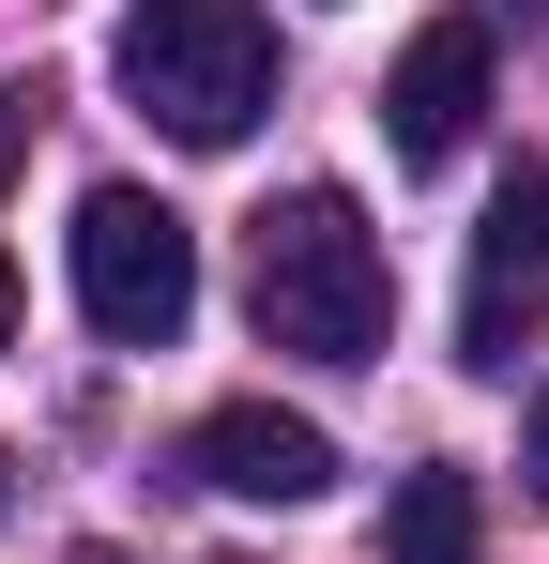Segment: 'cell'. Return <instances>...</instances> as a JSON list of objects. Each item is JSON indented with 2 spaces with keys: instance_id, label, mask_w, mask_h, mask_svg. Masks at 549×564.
I'll return each instance as SVG.
<instances>
[{
  "instance_id": "obj_1",
  "label": "cell",
  "mask_w": 549,
  "mask_h": 564,
  "mask_svg": "<svg viewBox=\"0 0 549 564\" xmlns=\"http://www.w3.org/2000/svg\"><path fill=\"white\" fill-rule=\"evenodd\" d=\"M245 321H260V351H305V367H366L381 351L397 275H381V229H366L352 184H290L245 229Z\"/></svg>"
},
{
  "instance_id": "obj_2",
  "label": "cell",
  "mask_w": 549,
  "mask_h": 564,
  "mask_svg": "<svg viewBox=\"0 0 549 564\" xmlns=\"http://www.w3.org/2000/svg\"><path fill=\"white\" fill-rule=\"evenodd\" d=\"M107 77H122V107L153 138L229 153V138H260V107H274V15L260 0H122Z\"/></svg>"
},
{
  "instance_id": "obj_3",
  "label": "cell",
  "mask_w": 549,
  "mask_h": 564,
  "mask_svg": "<svg viewBox=\"0 0 549 564\" xmlns=\"http://www.w3.org/2000/svg\"><path fill=\"white\" fill-rule=\"evenodd\" d=\"M62 260H77V321L107 351H169L183 321H198V229L153 184H92L77 229H62Z\"/></svg>"
},
{
  "instance_id": "obj_4",
  "label": "cell",
  "mask_w": 549,
  "mask_h": 564,
  "mask_svg": "<svg viewBox=\"0 0 549 564\" xmlns=\"http://www.w3.org/2000/svg\"><path fill=\"white\" fill-rule=\"evenodd\" d=\"M535 305H549V169H504L488 229H473V275H458V367H473V381H519Z\"/></svg>"
},
{
  "instance_id": "obj_5",
  "label": "cell",
  "mask_w": 549,
  "mask_h": 564,
  "mask_svg": "<svg viewBox=\"0 0 549 564\" xmlns=\"http://www.w3.org/2000/svg\"><path fill=\"white\" fill-rule=\"evenodd\" d=\"M473 122H488V15H428L381 62V138H397V169H458Z\"/></svg>"
},
{
  "instance_id": "obj_6",
  "label": "cell",
  "mask_w": 549,
  "mask_h": 564,
  "mask_svg": "<svg viewBox=\"0 0 549 564\" xmlns=\"http://www.w3.org/2000/svg\"><path fill=\"white\" fill-rule=\"evenodd\" d=\"M183 473L214 488V503H321L336 488V443L305 427V412H274V397H229V412H198V443H183Z\"/></svg>"
},
{
  "instance_id": "obj_7",
  "label": "cell",
  "mask_w": 549,
  "mask_h": 564,
  "mask_svg": "<svg viewBox=\"0 0 549 564\" xmlns=\"http://www.w3.org/2000/svg\"><path fill=\"white\" fill-rule=\"evenodd\" d=\"M381 550H397V564H473V473H397Z\"/></svg>"
},
{
  "instance_id": "obj_8",
  "label": "cell",
  "mask_w": 549,
  "mask_h": 564,
  "mask_svg": "<svg viewBox=\"0 0 549 564\" xmlns=\"http://www.w3.org/2000/svg\"><path fill=\"white\" fill-rule=\"evenodd\" d=\"M519 473L549 488V381H535V412H519Z\"/></svg>"
},
{
  "instance_id": "obj_9",
  "label": "cell",
  "mask_w": 549,
  "mask_h": 564,
  "mask_svg": "<svg viewBox=\"0 0 549 564\" xmlns=\"http://www.w3.org/2000/svg\"><path fill=\"white\" fill-rule=\"evenodd\" d=\"M15 153H31V107H15V93H0V184H15Z\"/></svg>"
},
{
  "instance_id": "obj_10",
  "label": "cell",
  "mask_w": 549,
  "mask_h": 564,
  "mask_svg": "<svg viewBox=\"0 0 549 564\" xmlns=\"http://www.w3.org/2000/svg\"><path fill=\"white\" fill-rule=\"evenodd\" d=\"M0 351H15V260H0Z\"/></svg>"
},
{
  "instance_id": "obj_11",
  "label": "cell",
  "mask_w": 549,
  "mask_h": 564,
  "mask_svg": "<svg viewBox=\"0 0 549 564\" xmlns=\"http://www.w3.org/2000/svg\"><path fill=\"white\" fill-rule=\"evenodd\" d=\"M92 564H122V550H92Z\"/></svg>"
}]
</instances>
